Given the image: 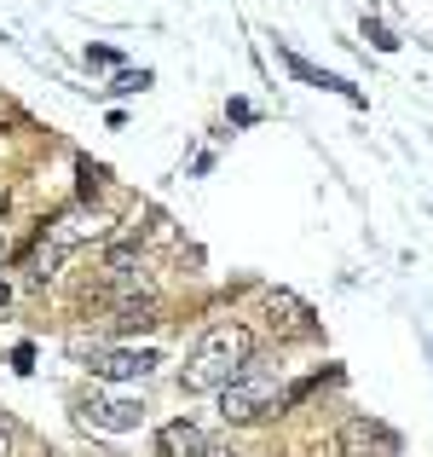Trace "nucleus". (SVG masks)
I'll use <instances>...</instances> for the list:
<instances>
[{
	"label": "nucleus",
	"instance_id": "nucleus-1",
	"mask_svg": "<svg viewBox=\"0 0 433 457\" xmlns=\"http://www.w3.org/2000/svg\"><path fill=\"white\" fill-rule=\"evenodd\" d=\"M249 359H255V330L225 319V324H214V330H202V342L191 347V359L179 365V388L185 394H225L243 377Z\"/></svg>",
	"mask_w": 433,
	"mask_h": 457
},
{
	"label": "nucleus",
	"instance_id": "nucleus-2",
	"mask_svg": "<svg viewBox=\"0 0 433 457\" xmlns=\"http://www.w3.org/2000/svg\"><path fill=\"white\" fill-rule=\"evenodd\" d=\"M283 405H289L283 365H272V359H249L243 377L220 394V417L225 423H266V417H278Z\"/></svg>",
	"mask_w": 433,
	"mask_h": 457
},
{
	"label": "nucleus",
	"instance_id": "nucleus-3",
	"mask_svg": "<svg viewBox=\"0 0 433 457\" xmlns=\"http://www.w3.org/2000/svg\"><path fill=\"white\" fill-rule=\"evenodd\" d=\"M399 452V435L376 417H347L330 435V457H393Z\"/></svg>",
	"mask_w": 433,
	"mask_h": 457
},
{
	"label": "nucleus",
	"instance_id": "nucleus-4",
	"mask_svg": "<svg viewBox=\"0 0 433 457\" xmlns=\"http://www.w3.org/2000/svg\"><path fill=\"white\" fill-rule=\"evenodd\" d=\"M156 365H162L156 347H93L87 353V370L99 382H144Z\"/></svg>",
	"mask_w": 433,
	"mask_h": 457
},
{
	"label": "nucleus",
	"instance_id": "nucleus-5",
	"mask_svg": "<svg viewBox=\"0 0 433 457\" xmlns=\"http://www.w3.org/2000/svg\"><path fill=\"white\" fill-rule=\"evenodd\" d=\"M81 428H104V435H127V428L144 423V405L139 400H116V394H93V400L76 405Z\"/></svg>",
	"mask_w": 433,
	"mask_h": 457
},
{
	"label": "nucleus",
	"instance_id": "nucleus-6",
	"mask_svg": "<svg viewBox=\"0 0 433 457\" xmlns=\"http://www.w3.org/2000/svg\"><path fill=\"white\" fill-rule=\"evenodd\" d=\"M104 278L110 284H122L127 295H151V284H144V249L139 244H110L104 249Z\"/></svg>",
	"mask_w": 433,
	"mask_h": 457
},
{
	"label": "nucleus",
	"instance_id": "nucleus-7",
	"mask_svg": "<svg viewBox=\"0 0 433 457\" xmlns=\"http://www.w3.org/2000/svg\"><path fill=\"white\" fill-rule=\"evenodd\" d=\"M266 324L278 336H312V307L295 290H266Z\"/></svg>",
	"mask_w": 433,
	"mask_h": 457
},
{
	"label": "nucleus",
	"instance_id": "nucleus-8",
	"mask_svg": "<svg viewBox=\"0 0 433 457\" xmlns=\"http://www.w3.org/2000/svg\"><path fill=\"white\" fill-rule=\"evenodd\" d=\"M208 446L214 440L202 435L197 423H185V417H179V423H162V435H156V457H202Z\"/></svg>",
	"mask_w": 433,
	"mask_h": 457
},
{
	"label": "nucleus",
	"instance_id": "nucleus-9",
	"mask_svg": "<svg viewBox=\"0 0 433 457\" xmlns=\"http://www.w3.org/2000/svg\"><path fill=\"white\" fill-rule=\"evenodd\" d=\"M87 237L99 244V237H104V226H99V220H87L81 209H76V214H58V220L46 226V244H53V249H64V255H69L76 244H87Z\"/></svg>",
	"mask_w": 433,
	"mask_h": 457
},
{
	"label": "nucleus",
	"instance_id": "nucleus-10",
	"mask_svg": "<svg viewBox=\"0 0 433 457\" xmlns=\"http://www.w3.org/2000/svg\"><path fill=\"white\" fill-rule=\"evenodd\" d=\"M156 295H122V302H116V319H110V330L116 336H134V330H151L156 324Z\"/></svg>",
	"mask_w": 433,
	"mask_h": 457
},
{
	"label": "nucleus",
	"instance_id": "nucleus-11",
	"mask_svg": "<svg viewBox=\"0 0 433 457\" xmlns=\"http://www.w3.org/2000/svg\"><path fill=\"white\" fill-rule=\"evenodd\" d=\"M283 64H289V76H300V81H312V87H323V93H341V99H353L358 104V87H347L341 76H323L318 64H306L300 53H283Z\"/></svg>",
	"mask_w": 433,
	"mask_h": 457
},
{
	"label": "nucleus",
	"instance_id": "nucleus-12",
	"mask_svg": "<svg viewBox=\"0 0 433 457\" xmlns=\"http://www.w3.org/2000/svg\"><path fill=\"white\" fill-rule=\"evenodd\" d=\"M58 267H64V249H53V244L41 237V249L29 255V284H53V278H58Z\"/></svg>",
	"mask_w": 433,
	"mask_h": 457
},
{
	"label": "nucleus",
	"instance_id": "nucleus-13",
	"mask_svg": "<svg viewBox=\"0 0 433 457\" xmlns=\"http://www.w3.org/2000/svg\"><path fill=\"white\" fill-rule=\"evenodd\" d=\"M139 87H151V70H122L110 81V93H139Z\"/></svg>",
	"mask_w": 433,
	"mask_h": 457
},
{
	"label": "nucleus",
	"instance_id": "nucleus-14",
	"mask_svg": "<svg viewBox=\"0 0 433 457\" xmlns=\"http://www.w3.org/2000/svg\"><path fill=\"white\" fill-rule=\"evenodd\" d=\"M104 186V168H93V162H81V197H93V191Z\"/></svg>",
	"mask_w": 433,
	"mask_h": 457
},
{
	"label": "nucleus",
	"instance_id": "nucleus-15",
	"mask_svg": "<svg viewBox=\"0 0 433 457\" xmlns=\"http://www.w3.org/2000/svg\"><path fill=\"white\" fill-rule=\"evenodd\" d=\"M364 35H370V41L381 46V53H393V46H399V41H393V35H388V29H381V23H376V18H364Z\"/></svg>",
	"mask_w": 433,
	"mask_h": 457
},
{
	"label": "nucleus",
	"instance_id": "nucleus-16",
	"mask_svg": "<svg viewBox=\"0 0 433 457\" xmlns=\"http://www.w3.org/2000/svg\"><path fill=\"white\" fill-rule=\"evenodd\" d=\"M202 457H243V452H237V446H208Z\"/></svg>",
	"mask_w": 433,
	"mask_h": 457
},
{
	"label": "nucleus",
	"instance_id": "nucleus-17",
	"mask_svg": "<svg viewBox=\"0 0 433 457\" xmlns=\"http://www.w3.org/2000/svg\"><path fill=\"white\" fill-rule=\"evenodd\" d=\"M6 307H12V284L0 278V312H6Z\"/></svg>",
	"mask_w": 433,
	"mask_h": 457
},
{
	"label": "nucleus",
	"instance_id": "nucleus-18",
	"mask_svg": "<svg viewBox=\"0 0 433 457\" xmlns=\"http://www.w3.org/2000/svg\"><path fill=\"white\" fill-rule=\"evenodd\" d=\"M0 457H6V428H0Z\"/></svg>",
	"mask_w": 433,
	"mask_h": 457
}]
</instances>
